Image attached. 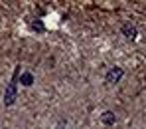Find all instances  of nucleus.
Masks as SVG:
<instances>
[{
    "instance_id": "nucleus-1",
    "label": "nucleus",
    "mask_w": 146,
    "mask_h": 129,
    "mask_svg": "<svg viewBox=\"0 0 146 129\" xmlns=\"http://www.w3.org/2000/svg\"><path fill=\"white\" fill-rule=\"evenodd\" d=\"M16 79H18V72L14 74V79L8 83V87L4 91V105H12L16 101Z\"/></svg>"
},
{
    "instance_id": "nucleus-2",
    "label": "nucleus",
    "mask_w": 146,
    "mask_h": 129,
    "mask_svg": "<svg viewBox=\"0 0 146 129\" xmlns=\"http://www.w3.org/2000/svg\"><path fill=\"white\" fill-rule=\"evenodd\" d=\"M121 77H122V70L121 68H113V70L107 74V81H109V83H117Z\"/></svg>"
},
{
    "instance_id": "nucleus-3",
    "label": "nucleus",
    "mask_w": 146,
    "mask_h": 129,
    "mask_svg": "<svg viewBox=\"0 0 146 129\" xmlns=\"http://www.w3.org/2000/svg\"><path fill=\"white\" fill-rule=\"evenodd\" d=\"M20 83L26 85V87H28V85H32V83H34V76H32L30 72H24V74L20 76Z\"/></svg>"
},
{
    "instance_id": "nucleus-4",
    "label": "nucleus",
    "mask_w": 146,
    "mask_h": 129,
    "mask_svg": "<svg viewBox=\"0 0 146 129\" xmlns=\"http://www.w3.org/2000/svg\"><path fill=\"white\" fill-rule=\"evenodd\" d=\"M101 119H103V123H107V125H113V123H115V115H113L111 111H105V113L101 115Z\"/></svg>"
},
{
    "instance_id": "nucleus-5",
    "label": "nucleus",
    "mask_w": 146,
    "mask_h": 129,
    "mask_svg": "<svg viewBox=\"0 0 146 129\" xmlns=\"http://www.w3.org/2000/svg\"><path fill=\"white\" fill-rule=\"evenodd\" d=\"M124 34H126V38H134L136 36V30L132 26H124Z\"/></svg>"
}]
</instances>
